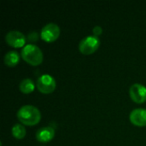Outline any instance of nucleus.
<instances>
[{
	"label": "nucleus",
	"mask_w": 146,
	"mask_h": 146,
	"mask_svg": "<svg viewBox=\"0 0 146 146\" xmlns=\"http://www.w3.org/2000/svg\"><path fill=\"white\" fill-rule=\"evenodd\" d=\"M60 27L55 23H48L42 29L40 33L41 38L46 43L55 42L60 36Z\"/></svg>",
	"instance_id": "5"
},
{
	"label": "nucleus",
	"mask_w": 146,
	"mask_h": 146,
	"mask_svg": "<svg viewBox=\"0 0 146 146\" xmlns=\"http://www.w3.org/2000/svg\"><path fill=\"white\" fill-rule=\"evenodd\" d=\"M27 38L31 41V42H36L38 40V33L36 32H33L31 33L28 36Z\"/></svg>",
	"instance_id": "14"
},
{
	"label": "nucleus",
	"mask_w": 146,
	"mask_h": 146,
	"mask_svg": "<svg viewBox=\"0 0 146 146\" xmlns=\"http://www.w3.org/2000/svg\"><path fill=\"white\" fill-rule=\"evenodd\" d=\"M21 56L28 64L32 66H38L43 62L44 56L42 50L35 44H26L21 51Z\"/></svg>",
	"instance_id": "2"
},
{
	"label": "nucleus",
	"mask_w": 146,
	"mask_h": 146,
	"mask_svg": "<svg viewBox=\"0 0 146 146\" xmlns=\"http://www.w3.org/2000/svg\"><path fill=\"white\" fill-rule=\"evenodd\" d=\"M129 96L131 99L139 104L146 102V86L144 85L136 83L133 84L129 89Z\"/></svg>",
	"instance_id": "7"
},
{
	"label": "nucleus",
	"mask_w": 146,
	"mask_h": 146,
	"mask_svg": "<svg viewBox=\"0 0 146 146\" xmlns=\"http://www.w3.org/2000/svg\"><path fill=\"white\" fill-rule=\"evenodd\" d=\"M35 85L31 79H24L19 85V90L24 94H30L34 91Z\"/></svg>",
	"instance_id": "11"
},
{
	"label": "nucleus",
	"mask_w": 146,
	"mask_h": 146,
	"mask_svg": "<svg viewBox=\"0 0 146 146\" xmlns=\"http://www.w3.org/2000/svg\"><path fill=\"white\" fill-rule=\"evenodd\" d=\"M26 37L19 31H10L5 36L6 43L14 48H23L26 45Z\"/></svg>",
	"instance_id": "6"
},
{
	"label": "nucleus",
	"mask_w": 146,
	"mask_h": 146,
	"mask_svg": "<svg viewBox=\"0 0 146 146\" xmlns=\"http://www.w3.org/2000/svg\"><path fill=\"white\" fill-rule=\"evenodd\" d=\"M100 44L101 43L98 37L90 35L81 39L79 44V50L83 55H92L98 50Z\"/></svg>",
	"instance_id": "3"
},
{
	"label": "nucleus",
	"mask_w": 146,
	"mask_h": 146,
	"mask_svg": "<svg viewBox=\"0 0 146 146\" xmlns=\"http://www.w3.org/2000/svg\"><path fill=\"white\" fill-rule=\"evenodd\" d=\"M55 137V130L51 127H44L36 133V139L40 143H48Z\"/></svg>",
	"instance_id": "9"
},
{
	"label": "nucleus",
	"mask_w": 146,
	"mask_h": 146,
	"mask_svg": "<svg viewBox=\"0 0 146 146\" xmlns=\"http://www.w3.org/2000/svg\"><path fill=\"white\" fill-rule=\"evenodd\" d=\"M92 33H93L94 36L98 37L103 33V29H102V27L100 26H96V27H94V28L92 30Z\"/></svg>",
	"instance_id": "13"
},
{
	"label": "nucleus",
	"mask_w": 146,
	"mask_h": 146,
	"mask_svg": "<svg viewBox=\"0 0 146 146\" xmlns=\"http://www.w3.org/2000/svg\"><path fill=\"white\" fill-rule=\"evenodd\" d=\"M18 121L25 126L33 127L38 125L41 120V113L39 110L33 105H24L17 111Z\"/></svg>",
	"instance_id": "1"
},
{
	"label": "nucleus",
	"mask_w": 146,
	"mask_h": 146,
	"mask_svg": "<svg viewBox=\"0 0 146 146\" xmlns=\"http://www.w3.org/2000/svg\"><path fill=\"white\" fill-rule=\"evenodd\" d=\"M131 123L136 127H146V109H135L129 115Z\"/></svg>",
	"instance_id": "8"
},
{
	"label": "nucleus",
	"mask_w": 146,
	"mask_h": 146,
	"mask_svg": "<svg viewBox=\"0 0 146 146\" xmlns=\"http://www.w3.org/2000/svg\"><path fill=\"white\" fill-rule=\"evenodd\" d=\"M11 133H12V136L15 139H23L26 137L27 131H26L25 127L21 123H17V124H15L12 127Z\"/></svg>",
	"instance_id": "12"
},
{
	"label": "nucleus",
	"mask_w": 146,
	"mask_h": 146,
	"mask_svg": "<svg viewBox=\"0 0 146 146\" xmlns=\"http://www.w3.org/2000/svg\"><path fill=\"white\" fill-rule=\"evenodd\" d=\"M4 64L9 68L15 67L20 62V55L15 50H10L7 52L3 58Z\"/></svg>",
	"instance_id": "10"
},
{
	"label": "nucleus",
	"mask_w": 146,
	"mask_h": 146,
	"mask_svg": "<svg viewBox=\"0 0 146 146\" xmlns=\"http://www.w3.org/2000/svg\"><path fill=\"white\" fill-rule=\"evenodd\" d=\"M36 86L39 92L43 94H50L56 90V80L50 74H42L38 79Z\"/></svg>",
	"instance_id": "4"
}]
</instances>
